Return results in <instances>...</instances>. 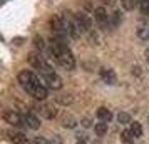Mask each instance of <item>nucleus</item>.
I'll use <instances>...</instances> for the list:
<instances>
[{
    "label": "nucleus",
    "instance_id": "27",
    "mask_svg": "<svg viewBox=\"0 0 149 144\" xmlns=\"http://www.w3.org/2000/svg\"><path fill=\"white\" fill-rule=\"evenodd\" d=\"M77 144H87V143H86V141H79Z\"/></svg>",
    "mask_w": 149,
    "mask_h": 144
},
{
    "label": "nucleus",
    "instance_id": "10",
    "mask_svg": "<svg viewBox=\"0 0 149 144\" xmlns=\"http://www.w3.org/2000/svg\"><path fill=\"white\" fill-rule=\"evenodd\" d=\"M24 121H25V126L30 127V129L37 131L40 127V121H39V117L32 114V112H27V114H24Z\"/></svg>",
    "mask_w": 149,
    "mask_h": 144
},
{
    "label": "nucleus",
    "instance_id": "13",
    "mask_svg": "<svg viewBox=\"0 0 149 144\" xmlns=\"http://www.w3.org/2000/svg\"><path fill=\"white\" fill-rule=\"evenodd\" d=\"M136 34L141 40H149V24L148 22H141L137 29H136Z\"/></svg>",
    "mask_w": 149,
    "mask_h": 144
},
{
    "label": "nucleus",
    "instance_id": "5",
    "mask_svg": "<svg viewBox=\"0 0 149 144\" xmlns=\"http://www.w3.org/2000/svg\"><path fill=\"white\" fill-rule=\"evenodd\" d=\"M74 15H75V20H77V25L81 29V32L91 34V32L94 30V19L89 14H86V12H77V14H74Z\"/></svg>",
    "mask_w": 149,
    "mask_h": 144
},
{
    "label": "nucleus",
    "instance_id": "19",
    "mask_svg": "<svg viewBox=\"0 0 149 144\" xmlns=\"http://www.w3.org/2000/svg\"><path fill=\"white\" fill-rule=\"evenodd\" d=\"M34 47L37 49V50H45V40H44V39H42V37H39V35H37V37H34Z\"/></svg>",
    "mask_w": 149,
    "mask_h": 144
},
{
    "label": "nucleus",
    "instance_id": "2",
    "mask_svg": "<svg viewBox=\"0 0 149 144\" xmlns=\"http://www.w3.org/2000/svg\"><path fill=\"white\" fill-rule=\"evenodd\" d=\"M50 55L65 70H74L75 69V57L72 54V50L69 49V45L65 44V39H61V37L50 39Z\"/></svg>",
    "mask_w": 149,
    "mask_h": 144
},
{
    "label": "nucleus",
    "instance_id": "17",
    "mask_svg": "<svg viewBox=\"0 0 149 144\" xmlns=\"http://www.w3.org/2000/svg\"><path fill=\"white\" fill-rule=\"evenodd\" d=\"M139 10H141L142 15H146V17H149V0H139Z\"/></svg>",
    "mask_w": 149,
    "mask_h": 144
},
{
    "label": "nucleus",
    "instance_id": "12",
    "mask_svg": "<svg viewBox=\"0 0 149 144\" xmlns=\"http://www.w3.org/2000/svg\"><path fill=\"white\" fill-rule=\"evenodd\" d=\"M8 137H10V141L14 144H29V139L25 134H22L19 131H10L8 132Z\"/></svg>",
    "mask_w": 149,
    "mask_h": 144
},
{
    "label": "nucleus",
    "instance_id": "6",
    "mask_svg": "<svg viewBox=\"0 0 149 144\" xmlns=\"http://www.w3.org/2000/svg\"><path fill=\"white\" fill-rule=\"evenodd\" d=\"M94 22L97 24V27L102 30H107V27H111V15L107 14V10L104 7L94 8Z\"/></svg>",
    "mask_w": 149,
    "mask_h": 144
},
{
    "label": "nucleus",
    "instance_id": "7",
    "mask_svg": "<svg viewBox=\"0 0 149 144\" xmlns=\"http://www.w3.org/2000/svg\"><path fill=\"white\" fill-rule=\"evenodd\" d=\"M50 29L54 32V37H61V39H65L67 37V32H65V27H64V20H62V15H54L50 17Z\"/></svg>",
    "mask_w": 149,
    "mask_h": 144
},
{
    "label": "nucleus",
    "instance_id": "3",
    "mask_svg": "<svg viewBox=\"0 0 149 144\" xmlns=\"http://www.w3.org/2000/svg\"><path fill=\"white\" fill-rule=\"evenodd\" d=\"M39 74H40L42 82L45 84V87H47V89L59 90L62 87V79H61V76L55 72L54 69H52V65H47L45 69L39 70Z\"/></svg>",
    "mask_w": 149,
    "mask_h": 144
},
{
    "label": "nucleus",
    "instance_id": "26",
    "mask_svg": "<svg viewBox=\"0 0 149 144\" xmlns=\"http://www.w3.org/2000/svg\"><path fill=\"white\" fill-rule=\"evenodd\" d=\"M52 144H61V139H59V137H54V139H52Z\"/></svg>",
    "mask_w": 149,
    "mask_h": 144
},
{
    "label": "nucleus",
    "instance_id": "14",
    "mask_svg": "<svg viewBox=\"0 0 149 144\" xmlns=\"http://www.w3.org/2000/svg\"><path fill=\"white\" fill-rule=\"evenodd\" d=\"M95 116H97V119L102 121V122H109V121L112 119V112H111L107 107H99L97 112H95Z\"/></svg>",
    "mask_w": 149,
    "mask_h": 144
},
{
    "label": "nucleus",
    "instance_id": "8",
    "mask_svg": "<svg viewBox=\"0 0 149 144\" xmlns=\"http://www.w3.org/2000/svg\"><path fill=\"white\" fill-rule=\"evenodd\" d=\"M3 121H5L7 124H10V126H15V127H20V126L25 124L24 116H20L19 112H15L14 109L5 111V112H3Z\"/></svg>",
    "mask_w": 149,
    "mask_h": 144
},
{
    "label": "nucleus",
    "instance_id": "1",
    "mask_svg": "<svg viewBox=\"0 0 149 144\" xmlns=\"http://www.w3.org/2000/svg\"><path fill=\"white\" fill-rule=\"evenodd\" d=\"M17 81H19L22 89L25 90L29 96H32L34 99L44 101L49 96V89L45 87V84L42 82V79L32 70H27V69L20 70L19 76H17Z\"/></svg>",
    "mask_w": 149,
    "mask_h": 144
},
{
    "label": "nucleus",
    "instance_id": "21",
    "mask_svg": "<svg viewBox=\"0 0 149 144\" xmlns=\"http://www.w3.org/2000/svg\"><path fill=\"white\" fill-rule=\"evenodd\" d=\"M122 5H124V8L131 10V8H134L136 5H139V0H122Z\"/></svg>",
    "mask_w": 149,
    "mask_h": 144
},
{
    "label": "nucleus",
    "instance_id": "28",
    "mask_svg": "<svg viewBox=\"0 0 149 144\" xmlns=\"http://www.w3.org/2000/svg\"><path fill=\"white\" fill-rule=\"evenodd\" d=\"M102 2H107V3H109V2H112V0H102Z\"/></svg>",
    "mask_w": 149,
    "mask_h": 144
},
{
    "label": "nucleus",
    "instance_id": "20",
    "mask_svg": "<svg viewBox=\"0 0 149 144\" xmlns=\"http://www.w3.org/2000/svg\"><path fill=\"white\" fill-rule=\"evenodd\" d=\"M121 20L122 19H121V15H119V12H114V14L111 15V29H116Z\"/></svg>",
    "mask_w": 149,
    "mask_h": 144
},
{
    "label": "nucleus",
    "instance_id": "16",
    "mask_svg": "<svg viewBox=\"0 0 149 144\" xmlns=\"http://www.w3.org/2000/svg\"><path fill=\"white\" fill-rule=\"evenodd\" d=\"M107 129H109V122H97L94 126V131L97 136H104V134H107Z\"/></svg>",
    "mask_w": 149,
    "mask_h": 144
},
{
    "label": "nucleus",
    "instance_id": "11",
    "mask_svg": "<svg viewBox=\"0 0 149 144\" xmlns=\"http://www.w3.org/2000/svg\"><path fill=\"white\" fill-rule=\"evenodd\" d=\"M39 112L45 119H54L57 116V109H55L54 106H50V104H42V106H39Z\"/></svg>",
    "mask_w": 149,
    "mask_h": 144
},
{
    "label": "nucleus",
    "instance_id": "18",
    "mask_svg": "<svg viewBox=\"0 0 149 144\" xmlns=\"http://www.w3.org/2000/svg\"><path fill=\"white\" fill-rule=\"evenodd\" d=\"M117 122L119 124H131V116H129L127 112H119L117 114Z\"/></svg>",
    "mask_w": 149,
    "mask_h": 144
},
{
    "label": "nucleus",
    "instance_id": "24",
    "mask_svg": "<svg viewBox=\"0 0 149 144\" xmlns=\"http://www.w3.org/2000/svg\"><path fill=\"white\" fill-rule=\"evenodd\" d=\"M32 144H49V141L45 139V137H40V136H37V137L34 139V143H32Z\"/></svg>",
    "mask_w": 149,
    "mask_h": 144
},
{
    "label": "nucleus",
    "instance_id": "4",
    "mask_svg": "<svg viewBox=\"0 0 149 144\" xmlns=\"http://www.w3.org/2000/svg\"><path fill=\"white\" fill-rule=\"evenodd\" d=\"M62 20H64V27H65V32H67V37L70 39H79L81 37V29L77 25V20H75V15H72L70 12H64L62 14Z\"/></svg>",
    "mask_w": 149,
    "mask_h": 144
},
{
    "label": "nucleus",
    "instance_id": "23",
    "mask_svg": "<svg viewBox=\"0 0 149 144\" xmlns=\"http://www.w3.org/2000/svg\"><path fill=\"white\" fill-rule=\"evenodd\" d=\"M121 139L124 141V144H131V139H134V137L131 136V132H129V131H124V132L121 134Z\"/></svg>",
    "mask_w": 149,
    "mask_h": 144
},
{
    "label": "nucleus",
    "instance_id": "15",
    "mask_svg": "<svg viewBox=\"0 0 149 144\" xmlns=\"http://www.w3.org/2000/svg\"><path fill=\"white\" fill-rule=\"evenodd\" d=\"M129 132H131V136L136 137V139H139V137L142 136V126L139 122H131V126H129Z\"/></svg>",
    "mask_w": 149,
    "mask_h": 144
},
{
    "label": "nucleus",
    "instance_id": "25",
    "mask_svg": "<svg viewBox=\"0 0 149 144\" xmlns=\"http://www.w3.org/2000/svg\"><path fill=\"white\" fill-rule=\"evenodd\" d=\"M144 55H146V61H148V64H149V47L146 49V52H144Z\"/></svg>",
    "mask_w": 149,
    "mask_h": 144
},
{
    "label": "nucleus",
    "instance_id": "9",
    "mask_svg": "<svg viewBox=\"0 0 149 144\" xmlns=\"http://www.w3.org/2000/svg\"><path fill=\"white\" fill-rule=\"evenodd\" d=\"M101 79L106 84H111V86H112V84H116V81H117L116 72L111 67H102L101 69Z\"/></svg>",
    "mask_w": 149,
    "mask_h": 144
},
{
    "label": "nucleus",
    "instance_id": "22",
    "mask_svg": "<svg viewBox=\"0 0 149 144\" xmlns=\"http://www.w3.org/2000/svg\"><path fill=\"white\" fill-rule=\"evenodd\" d=\"M75 126H77V122H75V119L72 116L64 117V127H75Z\"/></svg>",
    "mask_w": 149,
    "mask_h": 144
}]
</instances>
